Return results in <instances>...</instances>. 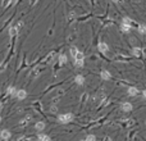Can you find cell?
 <instances>
[{
	"label": "cell",
	"instance_id": "1",
	"mask_svg": "<svg viewBox=\"0 0 146 141\" xmlns=\"http://www.w3.org/2000/svg\"><path fill=\"white\" fill-rule=\"evenodd\" d=\"M73 114L72 113H64V114H60L58 117V120L61 123V125H66V123H69L71 120H73Z\"/></svg>",
	"mask_w": 146,
	"mask_h": 141
},
{
	"label": "cell",
	"instance_id": "2",
	"mask_svg": "<svg viewBox=\"0 0 146 141\" xmlns=\"http://www.w3.org/2000/svg\"><path fill=\"white\" fill-rule=\"evenodd\" d=\"M15 97L18 100H25L27 97V91L23 90V89H20V90H17V94H15Z\"/></svg>",
	"mask_w": 146,
	"mask_h": 141
},
{
	"label": "cell",
	"instance_id": "3",
	"mask_svg": "<svg viewBox=\"0 0 146 141\" xmlns=\"http://www.w3.org/2000/svg\"><path fill=\"white\" fill-rule=\"evenodd\" d=\"M100 77H101V79H104V81H109V79L112 78V74H110L109 71L102 69V71L100 72Z\"/></svg>",
	"mask_w": 146,
	"mask_h": 141
},
{
	"label": "cell",
	"instance_id": "4",
	"mask_svg": "<svg viewBox=\"0 0 146 141\" xmlns=\"http://www.w3.org/2000/svg\"><path fill=\"white\" fill-rule=\"evenodd\" d=\"M12 137V133L9 132V130H3L2 132H0V138L3 140H9Z\"/></svg>",
	"mask_w": 146,
	"mask_h": 141
},
{
	"label": "cell",
	"instance_id": "5",
	"mask_svg": "<svg viewBox=\"0 0 146 141\" xmlns=\"http://www.w3.org/2000/svg\"><path fill=\"white\" fill-rule=\"evenodd\" d=\"M97 49L101 51V53H108V50H109V46H108V44H105V43H99V45H97Z\"/></svg>",
	"mask_w": 146,
	"mask_h": 141
},
{
	"label": "cell",
	"instance_id": "6",
	"mask_svg": "<svg viewBox=\"0 0 146 141\" xmlns=\"http://www.w3.org/2000/svg\"><path fill=\"white\" fill-rule=\"evenodd\" d=\"M18 32H19V27H18V26H12V27L9 28V36H10V37L17 36Z\"/></svg>",
	"mask_w": 146,
	"mask_h": 141
},
{
	"label": "cell",
	"instance_id": "7",
	"mask_svg": "<svg viewBox=\"0 0 146 141\" xmlns=\"http://www.w3.org/2000/svg\"><path fill=\"white\" fill-rule=\"evenodd\" d=\"M132 108H133L132 104L128 103V102H126V103H123V104H122V110H123V112H131Z\"/></svg>",
	"mask_w": 146,
	"mask_h": 141
},
{
	"label": "cell",
	"instance_id": "8",
	"mask_svg": "<svg viewBox=\"0 0 146 141\" xmlns=\"http://www.w3.org/2000/svg\"><path fill=\"white\" fill-rule=\"evenodd\" d=\"M85 64V58H76L74 59V66L76 67H83Z\"/></svg>",
	"mask_w": 146,
	"mask_h": 141
},
{
	"label": "cell",
	"instance_id": "9",
	"mask_svg": "<svg viewBox=\"0 0 146 141\" xmlns=\"http://www.w3.org/2000/svg\"><path fill=\"white\" fill-rule=\"evenodd\" d=\"M74 81H76L77 85H83V84H85V77L81 76V74H77L76 78H74Z\"/></svg>",
	"mask_w": 146,
	"mask_h": 141
},
{
	"label": "cell",
	"instance_id": "10",
	"mask_svg": "<svg viewBox=\"0 0 146 141\" xmlns=\"http://www.w3.org/2000/svg\"><path fill=\"white\" fill-rule=\"evenodd\" d=\"M35 128H36L37 131H44V128H45V123L43 122V120H40V122H37V123L35 125Z\"/></svg>",
	"mask_w": 146,
	"mask_h": 141
},
{
	"label": "cell",
	"instance_id": "11",
	"mask_svg": "<svg viewBox=\"0 0 146 141\" xmlns=\"http://www.w3.org/2000/svg\"><path fill=\"white\" fill-rule=\"evenodd\" d=\"M37 138H38V140H43V141H49V140H50V136L44 135V133H38Z\"/></svg>",
	"mask_w": 146,
	"mask_h": 141
},
{
	"label": "cell",
	"instance_id": "12",
	"mask_svg": "<svg viewBox=\"0 0 146 141\" xmlns=\"http://www.w3.org/2000/svg\"><path fill=\"white\" fill-rule=\"evenodd\" d=\"M128 94H130L131 96H136V95L138 94V90H137L136 87H130V89H128Z\"/></svg>",
	"mask_w": 146,
	"mask_h": 141
},
{
	"label": "cell",
	"instance_id": "13",
	"mask_svg": "<svg viewBox=\"0 0 146 141\" xmlns=\"http://www.w3.org/2000/svg\"><path fill=\"white\" fill-rule=\"evenodd\" d=\"M69 50H71V55H72V58L74 59V56H76V55L78 54V51H79V50H78V49H77L76 46H72V48H71Z\"/></svg>",
	"mask_w": 146,
	"mask_h": 141
},
{
	"label": "cell",
	"instance_id": "14",
	"mask_svg": "<svg viewBox=\"0 0 146 141\" xmlns=\"http://www.w3.org/2000/svg\"><path fill=\"white\" fill-rule=\"evenodd\" d=\"M67 60H68V59H67V55H64V54H61V55L59 56V63H60V64H66Z\"/></svg>",
	"mask_w": 146,
	"mask_h": 141
},
{
	"label": "cell",
	"instance_id": "15",
	"mask_svg": "<svg viewBox=\"0 0 146 141\" xmlns=\"http://www.w3.org/2000/svg\"><path fill=\"white\" fill-rule=\"evenodd\" d=\"M120 28H122V31H123V32H130V30H131V25H127V23H123Z\"/></svg>",
	"mask_w": 146,
	"mask_h": 141
},
{
	"label": "cell",
	"instance_id": "16",
	"mask_svg": "<svg viewBox=\"0 0 146 141\" xmlns=\"http://www.w3.org/2000/svg\"><path fill=\"white\" fill-rule=\"evenodd\" d=\"M8 94L12 95V96H15V94H17V89H15L14 86H10V87L8 89Z\"/></svg>",
	"mask_w": 146,
	"mask_h": 141
},
{
	"label": "cell",
	"instance_id": "17",
	"mask_svg": "<svg viewBox=\"0 0 146 141\" xmlns=\"http://www.w3.org/2000/svg\"><path fill=\"white\" fill-rule=\"evenodd\" d=\"M133 55L135 56H140L141 55V49L140 48H133Z\"/></svg>",
	"mask_w": 146,
	"mask_h": 141
},
{
	"label": "cell",
	"instance_id": "18",
	"mask_svg": "<svg viewBox=\"0 0 146 141\" xmlns=\"http://www.w3.org/2000/svg\"><path fill=\"white\" fill-rule=\"evenodd\" d=\"M138 31H140L141 33H146V27H145L143 25H140V26H138Z\"/></svg>",
	"mask_w": 146,
	"mask_h": 141
},
{
	"label": "cell",
	"instance_id": "19",
	"mask_svg": "<svg viewBox=\"0 0 146 141\" xmlns=\"http://www.w3.org/2000/svg\"><path fill=\"white\" fill-rule=\"evenodd\" d=\"M96 137L94 136V135H89V136H86V141H94Z\"/></svg>",
	"mask_w": 146,
	"mask_h": 141
},
{
	"label": "cell",
	"instance_id": "20",
	"mask_svg": "<svg viewBox=\"0 0 146 141\" xmlns=\"http://www.w3.org/2000/svg\"><path fill=\"white\" fill-rule=\"evenodd\" d=\"M123 23H127V25H131V19L130 18H123Z\"/></svg>",
	"mask_w": 146,
	"mask_h": 141
},
{
	"label": "cell",
	"instance_id": "21",
	"mask_svg": "<svg viewBox=\"0 0 146 141\" xmlns=\"http://www.w3.org/2000/svg\"><path fill=\"white\" fill-rule=\"evenodd\" d=\"M143 97H146V90H143Z\"/></svg>",
	"mask_w": 146,
	"mask_h": 141
},
{
	"label": "cell",
	"instance_id": "22",
	"mask_svg": "<svg viewBox=\"0 0 146 141\" xmlns=\"http://www.w3.org/2000/svg\"><path fill=\"white\" fill-rule=\"evenodd\" d=\"M113 2H115V3H119V2H120V0H113Z\"/></svg>",
	"mask_w": 146,
	"mask_h": 141
},
{
	"label": "cell",
	"instance_id": "23",
	"mask_svg": "<svg viewBox=\"0 0 146 141\" xmlns=\"http://www.w3.org/2000/svg\"><path fill=\"white\" fill-rule=\"evenodd\" d=\"M0 122H2V117H0Z\"/></svg>",
	"mask_w": 146,
	"mask_h": 141
},
{
	"label": "cell",
	"instance_id": "24",
	"mask_svg": "<svg viewBox=\"0 0 146 141\" xmlns=\"http://www.w3.org/2000/svg\"><path fill=\"white\" fill-rule=\"evenodd\" d=\"M0 107H2V102H0Z\"/></svg>",
	"mask_w": 146,
	"mask_h": 141
}]
</instances>
